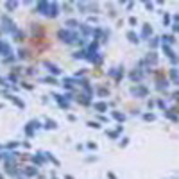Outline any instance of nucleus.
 I'll use <instances>...</instances> for the list:
<instances>
[{"instance_id":"nucleus-1","label":"nucleus","mask_w":179,"mask_h":179,"mask_svg":"<svg viewBox=\"0 0 179 179\" xmlns=\"http://www.w3.org/2000/svg\"><path fill=\"white\" fill-rule=\"evenodd\" d=\"M58 38H59L63 43H66V45H70V43H82L79 36H77V32H74V31H70V29H59L58 31Z\"/></svg>"},{"instance_id":"nucleus-2","label":"nucleus","mask_w":179,"mask_h":179,"mask_svg":"<svg viewBox=\"0 0 179 179\" xmlns=\"http://www.w3.org/2000/svg\"><path fill=\"white\" fill-rule=\"evenodd\" d=\"M0 22H2V32H9V34H15L18 29H16V25H15V22L11 20L7 15H2V18H0Z\"/></svg>"},{"instance_id":"nucleus-3","label":"nucleus","mask_w":179,"mask_h":179,"mask_svg":"<svg viewBox=\"0 0 179 179\" xmlns=\"http://www.w3.org/2000/svg\"><path fill=\"white\" fill-rule=\"evenodd\" d=\"M131 95L133 97H136V99H145L147 95H149V90L145 88V86H133L131 88Z\"/></svg>"},{"instance_id":"nucleus-4","label":"nucleus","mask_w":179,"mask_h":179,"mask_svg":"<svg viewBox=\"0 0 179 179\" xmlns=\"http://www.w3.org/2000/svg\"><path fill=\"white\" fill-rule=\"evenodd\" d=\"M0 56H4V59L7 58H13V48L7 41H2L0 40Z\"/></svg>"},{"instance_id":"nucleus-5","label":"nucleus","mask_w":179,"mask_h":179,"mask_svg":"<svg viewBox=\"0 0 179 179\" xmlns=\"http://www.w3.org/2000/svg\"><path fill=\"white\" fill-rule=\"evenodd\" d=\"M140 65H141V66L147 65L149 68H151V66H156V65H158V54H156V52H149V54L145 56V59L141 61Z\"/></svg>"},{"instance_id":"nucleus-6","label":"nucleus","mask_w":179,"mask_h":179,"mask_svg":"<svg viewBox=\"0 0 179 179\" xmlns=\"http://www.w3.org/2000/svg\"><path fill=\"white\" fill-rule=\"evenodd\" d=\"M58 15H59V4H58V2H50L48 13H47V18H56Z\"/></svg>"},{"instance_id":"nucleus-7","label":"nucleus","mask_w":179,"mask_h":179,"mask_svg":"<svg viewBox=\"0 0 179 179\" xmlns=\"http://www.w3.org/2000/svg\"><path fill=\"white\" fill-rule=\"evenodd\" d=\"M43 66H45L50 74H54V75H59V74H61V68L58 66V65L50 63V61H43Z\"/></svg>"},{"instance_id":"nucleus-8","label":"nucleus","mask_w":179,"mask_h":179,"mask_svg":"<svg viewBox=\"0 0 179 179\" xmlns=\"http://www.w3.org/2000/svg\"><path fill=\"white\" fill-rule=\"evenodd\" d=\"M152 36V27L149 25V23H145L143 27H141V34H140V38H143V40H149Z\"/></svg>"},{"instance_id":"nucleus-9","label":"nucleus","mask_w":179,"mask_h":179,"mask_svg":"<svg viewBox=\"0 0 179 179\" xmlns=\"http://www.w3.org/2000/svg\"><path fill=\"white\" fill-rule=\"evenodd\" d=\"M129 79L133 81V82H141V79H143V74H141V70H140V68L133 70V72L129 74Z\"/></svg>"},{"instance_id":"nucleus-10","label":"nucleus","mask_w":179,"mask_h":179,"mask_svg":"<svg viewBox=\"0 0 179 179\" xmlns=\"http://www.w3.org/2000/svg\"><path fill=\"white\" fill-rule=\"evenodd\" d=\"M48 7H50V2H38V5H36V11L47 16V13H48Z\"/></svg>"},{"instance_id":"nucleus-11","label":"nucleus","mask_w":179,"mask_h":179,"mask_svg":"<svg viewBox=\"0 0 179 179\" xmlns=\"http://www.w3.org/2000/svg\"><path fill=\"white\" fill-rule=\"evenodd\" d=\"M93 109L99 111V113L108 111V102H93Z\"/></svg>"},{"instance_id":"nucleus-12","label":"nucleus","mask_w":179,"mask_h":179,"mask_svg":"<svg viewBox=\"0 0 179 179\" xmlns=\"http://www.w3.org/2000/svg\"><path fill=\"white\" fill-rule=\"evenodd\" d=\"M172 43H174V36H172V34H163V36H161V45L170 47Z\"/></svg>"},{"instance_id":"nucleus-13","label":"nucleus","mask_w":179,"mask_h":179,"mask_svg":"<svg viewBox=\"0 0 179 179\" xmlns=\"http://www.w3.org/2000/svg\"><path fill=\"white\" fill-rule=\"evenodd\" d=\"M79 29L82 31V34H84V36H93V29H91L88 23H81Z\"/></svg>"},{"instance_id":"nucleus-14","label":"nucleus","mask_w":179,"mask_h":179,"mask_svg":"<svg viewBox=\"0 0 179 179\" xmlns=\"http://www.w3.org/2000/svg\"><path fill=\"white\" fill-rule=\"evenodd\" d=\"M168 84H170V82H168L167 79H159L158 82H156V90H159V91H165V90L168 88Z\"/></svg>"},{"instance_id":"nucleus-15","label":"nucleus","mask_w":179,"mask_h":179,"mask_svg":"<svg viewBox=\"0 0 179 179\" xmlns=\"http://www.w3.org/2000/svg\"><path fill=\"white\" fill-rule=\"evenodd\" d=\"M7 99L11 100L13 104H16V106H18L20 109H23V108H25V104H23V100H20L18 97H16V95H7Z\"/></svg>"},{"instance_id":"nucleus-16","label":"nucleus","mask_w":179,"mask_h":179,"mask_svg":"<svg viewBox=\"0 0 179 179\" xmlns=\"http://www.w3.org/2000/svg\"><path fill=\"white\" fill-rule=\"evenodd\" d=\"M75 100H77L79 104H82V106H88V104H90V97H88L86 93H81V95H77V97H75Z\"/></svg>"},{"instance_id":"nucleus-17","label":"nucleus","mask_w":179,"mask_h":179,"mask_svg":"<svg viewBox=\"0 0 179 179\" xmlns=\"http://www.w3.org/2000/svg\"><path fill=\"white\" fill-rule=\"evenodd\" d=\"M170 81L179 86V70L177 68H172V70H170Z\"/></svg>"},{"instance_id":"nucleus-18","label":"nucleus","mask_w":179,"mask_h":179,"mask_svg":"<svg viewBox=\"0 0 179 179\" xmlns=\"http://www.w3.org/2000/svg\"><path fill=\"white\" fill-rule=\"evenodd\" d=\"M127 40L131 41V43H136V45H138L140 43V36L134 32V31H129V32H127Z\"/></svg>"},{"instance_id":"nucleus-19","label":"nucleus","mask_w":179,"mask_h":179,"mask_svg":"<svg viewBox=\"0 0 179 179\" xmlns=\"http://www.w3.org/2000/svg\"><path fill=\"white\" fill-rule=\"evenodd\" d=\"M23 174H25L27 177H34V176L38 174V168H34V167H27V168H23Z\"/></svg>"},{"instance_id":"nucleus-20","label":"nucleus","mask_w":179,"mask_h":179,"mask_svg":"<svg viewBox=\"0 0 179 179\" xmlns=\"http://www.w3.org/2000/svg\"><path fill=\"white\" fill-rule=\"evenodd\" d=\"M65 25H66V29H70V31H72V29H75V27H79L81 23L77 20H66L65 22Z\"/></svg>"},{"instance_id":"nucleus-21","label":"nucleus","mask_w":179,"mask_h":179,"mask_svg":"<svg viewBox=\"0 0 179 179\" xmlns=\"http://www.w3.org/2000/svg\"><path fill=\"white\" fill-rule=\"evenodd\" d=\"M45 156H43V152H40V154H36V156H32V161H34V163H38V165H43V163H45Z\"/></svg>"},{"instance_id":"nucleus-22","label":"nucleus","mask_w":179,"mask_h":179,"mask_svg":"<svg viewBox=\"0 0 179 179\" xmlns=\"http://www.w3.org/2000/svg\"><path fill=\"white\" fill-rule=\"evenodd\" d=\"M77 81H74V79H65L63 81V86L66 88V90H74V84H75Z\"/></svg>"},{"instance_id":"nucleus-23","label":"nucleus","mask_w":179,"mask_h":179,"mask_svg":"<svg viewBox=\"0 0 179 179\" xmlns=\"http://www.w3.org/2000/svg\"><path fill=\"white\" fill-rule=\"evenodd\" d=\"M97 95H99V97H109V90L100 86V88H97Z\"/></svg>"},{"instance_id":"nucleus-24","label":"nucleus","mask_w":179,"mask_h":179,"mask_svg":"<svg viewBox=\"0 0 179 179\" xmlns=\"http://www.w3.org/2000/svg\"><path fill=\"white\" fill-rule=\"evenodd\" d=\"M111 117H113L115 120H118V122H124V120H125V115H124V113H120V111H113V113H111Z\"/></svg>"},{"instance_id":"nucleus-25","label":"nucleus","mask_w":179,"mask_h":179,"mask_svg":"<svg viewBox=\"0 0 179 179\" xmlns=\"http://www.w3.org/2000/svg\"><path fill=\"white\" fill-rule=\"evenodd\" d=\"M159 43H161V38H151V40H149V47H151V48H156Z\"/></svg>"},{"instance_id":"nucleus-26","label":"nucleus","mask_w":179,"mask_h":179,"mask_svg":"<svg viewBox=\"0 0 179 179\" xmlns=\"http://www.w3.org/2000/svg\"><path fill=\"white\" fill-rule=\"evenodd\" d=\"M16 7H18V2H15V0L13 2H5V9L7 11H15Z\"/></svg>"},{"instance_id":"nucleus-27","label":"nucleus","mask_w":179,"mask_h":179,"mask_svg":"<svg viewBox=\"0 0 179 179\" xmlns=\"http://www.w3.org/2000/svg\"><path fill=\"white\" fill-rule=\"evenodd\" d=\"M45 127H47V129H58V124H56V122H54V120H47V122H45Z\"/></svg>"},{"instance_id":"nucleus-28","label":"nucleus","mask_w":179,"mask_h":179,"mask_svg":"<svg viewBox=\"0 0 179 179\" xmlns=\"http://www.w3.org/2000/svg\"><path fill=\"white\" fill-rule=\"evenodd\" d=\"M74 59H86V50H79L74 54Z\"/></svg>"},{"instance_id":"nucleus-29","label":"nucleus","mask_w":179,"mask_h":179,"mask_svg":"<svg viewBox=\"0 0 179 179\" xmlns=\"http://www.w3.org/2000/svg\"><path fill=\"white\" fill-rule=\"evenodd\" d=\"M122 77H124V68H122V66H118V68H117V77H115V81H117V82H120V81H122Z\"/></svg>"},{"instance_id":"nucleus-30","label":"nucleus","mask_w":179,"mask_h":179,"mask_svg":"<svg viewBox=\"0 0 179 179\" xmlns=\"http://www.w3.org/2000/svg\"><path fill=\"white\" fill-rule=\"evenodd\" d=\"M13 36H15V40H16V41H22L23 38H25V34H23V31H20V29H18V31H16V32H15Z\"/></svg>"},{"instance_id":"nucleus-31","label":"nucleus","mask_w":179,"mask_h":179,"mask_svg":"<svg viewBox=\"0 0 179 179\" xmlns=\"http://www.w3.org/2000/svg\"><path fill=\"white\" fill-rule=\"evenodd\" d=\"M170 22H172V16H170L168 13H165V15H163V25H172Z\"/></svg>"},{"instance_id":"nucleus-32","label":"nucleus","mask_w":179,"mask_h":179,"mask_svg":"<svg viewBox=\"0 0 179 179\" xmlns=\"http://www.w3.org/2000/svg\"><path fill=\"white\" fill-rule=\"evenodd\" d=\"M25 134H27V136H32V134H34V127H32L31 124L25 125Z\"/></svg>"},{"instance_id":"nucleus-33","label":"nucleus","mask_w":179,"mask_h":179,"mask_svg":"<svg viewBox=\"0 0 179 179\" xmlns=\"http://www.w3.org/2000/svg\"><path fill=\"white\" fill-rule=\"evenodd\" d=\"M43 82H47V84H58V79L48 75V77H45V79H43Z\"/></svg>"},{"instance_id":"nucleus-34","label":"nucleus","mask_w":179,"mask_h":179,"mask_svg":"<svg viewBox=\"0 0 179 179\" xmlns=\"http://www.w3.org/2000/svg\"><path fill=\"white\" fill-rule=\"evenodd\" d=\"M143 120L152 122V120H156V115H152V113H145V115H143Z\"/></svg>"},{"instance_id":"nucleus-35","label":"nucleus","mask_w":179,"mask_h":179,"mask_svg":"<svg viewBox=\"0 0 179 179\" xmlns=\"http://www.w3.org/2000/svg\"><path fill=\"white\" fill-rule=\"evenodd\" d=\"M29 124H31V125H32L34 129H40V127H41V124H40V122H38V120H31Z\"/></svg>"},{"instance_id":"nucleus-36","label":"nucleus","mask_w":179,"mask_h":179,"mask_svg":"<svg viewBox=\"0 0 179 179\" xmlns=\"http://www.w3.org/2000/svg\"><path fill=\"white\" fill-rule=\"evenodd\" d=\"M18 59H27V52L25 50H18Z\"/></svg>"},{"instance_id":"nucleus-37","label":"nucleus","mask_w":179,"mask_h":179,"mask_svg":"<svg viewBox=\"0 0 179 179\" xmlns=\"http://www.w3.org/2000/svg\"><path fill=\"white\" fill-rule=\"evenodd\" d=\"M143 5H145V7H147L149 11H152V9H154V4H152V2H145Z\"/></svg>"},{"instance_id":"nucleus-38","label":"nucleus","mask_w":179,"mask_h":179,"mask_svg":"<svg viewBox=\"0 0 179 179\" xmlns=\"http://www.w3.org/2000/svg\"><path fill=\"white\" fill-rule=\"evenodd\" d=\"M106 134H108V136H111V138H117V136H118V133H117V131H109V133L106 131Z\"/></svg>"},{"instance_id":"nucleus-39","label":"nucleus","mask_w":179,"mask_h":179,"mask_svg":"<svg viewBox=\"0 0 179 179\" xmlns=\"http://www.w3.org/2000/svg\"><path fill=\"white\" fill-rule=\"evenodd\" d=\"M88 125H90V127H93V129H100V125L97 124V122H88Z\"/></svg>"},{"instance_id":"nucleus-40","label":"nucleus","mask_w":179,"mask_h":179,"mask_svg":"<svg viewBox=\"0 0 179 179\" xmlns=\"http://www.w3.org/2000/svg\"><path fill=\"white\" fill-rule=\"evenodd\" d=\"M167 117H168L170 120H177V117H176L174 113H170V111H167Z\"/></svg>"},{"instance_id":"nucleus-41","label":"nucleus","mask_w":179,"mask_h":179,"mask_svg":"<svg viewBox=\"0 0 179 179\" xmlns=\"http://www.w3.org/2000/svg\"><path fill=\"white\" fill-rule=\"evenodd\" d=\"M129 23H131V25H136V23H138V20H136L134 16H131V18H129Z\"/></svg>"},{"instance_id":"nucleus-42","label":"nucleus","mask_w":179,"mask_h":179,"mask_svg":"<svg viewBox=\"0 0 179 179\" xmlns=\"http://www.w3.org/2000/svg\"><path fill=\"white\" fill-rule=\"evenodd\" d=\"M172 31H174V32H179V23H172Z\"/></svg>"},{"instance_id":"nucleus-43","label":"nucleus","mask_w":179,"mask_h":179,"mask_svg":"<svg viewBox=\"0 0 179 179\" xmlns=\"http://www.w3.org/2000/svg\"><path fill=\"white\" fill-rule=\"evenodd\" d=\"M15 147H18V141H13V143L7 145V149H15Z\"/></svg>"},{"instance_id":"nucleus-44","label":"nucleus","mask_w":179,"mask_h":179,"mask_svg":"<svg viewBox=\"0 0 179 179\" xmlns=\"http://www.w3.org/2000/svg\"><path fill=\"white\" fill-rule=\"evenodd\" d=\"M172 99H174V100H179V90H177V91H174V93H172Z\"/></svg>"},{"instance_id":"nucleus-45","label":"nucleus","mask_w":179,"mask_h":179,"mask_svg":"<svg viewBox=\"0 0 179 179\" xmlns=\"http://www.w3.org/2000/svg\"><path fill=\"white\" fill-rule=\"evenodd\" d=\"M172 18H174V23H179V15H174Z\"/></svg>"},{"instance_id":"nucleus-46","label":"nucleus","mask_w":179,"mask_h":179,"mask_svg":"<svg viewBox=\"0 0 179 179\" xmlns=\"http://www.w3.org/2000/svg\"><path fill=\"white\" fill-rule=\"evenodd\" d=\"M2 108H4V104H0V109H2Z\"/></svg>"},{"instance_id":"nucleus-47","label":"nucleus","mask_w":179,"mask_h":179,"mask_svg":"<svg viewBox=\"0 0 179 179\" xmlns=\"http://www.w3.org/2000/svg\"><path fill=\"white\" fill-rule=\"evenodd\" d=\"M0 179H4V177H2V176H0Z\"/></svg>"},{"instance_id":"nucleus-48","label":"nucleus","mask_w":179,"mask_h":179,"mask_svg":"<svg viewBox=\"0 0 179 179\" xmlns=\"http://www.w3.org/2000/svg\"><path fill=\"white\" fill-rule=\"evenodd\" d=\"M52 179H58V177H52Z\"/></svg>"}]
</instances>
